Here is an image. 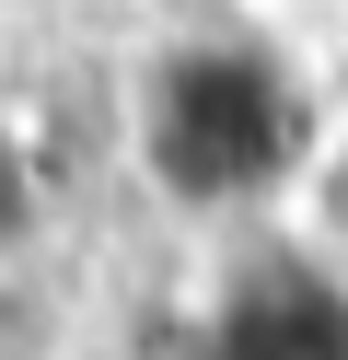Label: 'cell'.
Returning a JSON list of instances; mask_svg holds the SVG:
<instances>
[{"label": "cell", "mask_w": 348, "mask_h": 360, "mask_svg": "<svg viewBox=\"0 0 348 360\" xmlns=\"http://www.w3.org/2000/svg\"><path fill=\"white\" fill-rule=\"evenodd\" d=\"M128 163L174 221H267L325 186V94L255 24H174L128 70Z\"/></svg>", "instance_id": "1"}, {"label": "cell", "mask_w": 348, "mask_h": 360, "mask_svg": "<svg viewBox=\"0 0 348 360\" xmlns=\"http://www.w3.org/2000/svg\"><path fill=\"white\" fill-rule=\"evenodd\" d=\"M186 360H348V256L314 233H255L221 256Z\"/></svg>", "instance_id": "2"}, {"label": "cell", "mask_w": 348, "mask_h": 360, "mask_svg": "<svg viewBox=\"0 0 348 360\" xmlns=\"http://www.w3.org/2000/svg\"><path fill=\"white\" fill-rule=\"evenodd\" d=\"M12 233H23V163L0 151V244H12Z\"/></svg>", "instance_id": "3"}]
</instances>
